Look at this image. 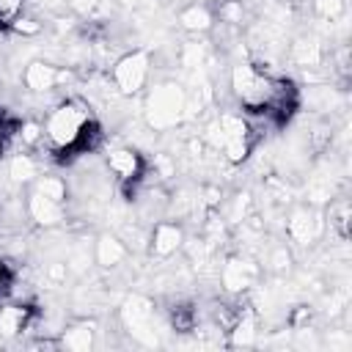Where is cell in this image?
I'll use <instances>...</instances> for the list:
<instances>
[{"label":"cell","mask_w":352,"mask_h":352,"mask_svg":"<svg viewBox=\"0 0 352 352\" xmlns=\"http://www.w3.org/2000/svg\"><path fill=\"white\" fill-rule=\"evenodd\" d=\"M44 140L52 151H82L91 148V140L99 138V126L91 116V107L82 99H63L41 124Z\"/></svg>","instance_id":"6da1fadb"},{"label":"cell","mask_w":352,"mask_h":352,"mask_svg":"<svg viewBox=\"0 0 352 352\" xmlns=\"http://www.w3.org/2000/svg\"><path fill=\"white\" fill-rule=\"evenodd\" d=\"M184 110H187L184 91L173 82H162L151 88L146 96V121L154 129H170L173 124H179Z\"/></svg>","instance_id":"7a4b0ae2"},{"label":"cell","mask_w":352,"mask_h":352,"mask_svg":"<svg viewBox=\"0 0 352 352\" xmlns=\"http://www.w3.org/2000/svg\"><path fill=\"white\" fill-rule=\"evenodd\" d=\"M148 80V52L146 50H135V52H126L116 60L113 66V82L121 94L132 96L138 94Z\"/></svg>","instance_id":"3957f363"},{"label":"cell","mask_w":352,"mask_h":352,"mask_svg":"<svg viewBox=\"0 0 352 352\" xmlns=\"http://www.w3.org/2000/svg\"><path fill=\"white\" fill-rule=\"evenodd\" d=\"M217 138H220V146H223L226 160L242 162L248 157V151H250V126L239 116H234V113L220 116V121H217Z\"/></svg>","instance_id":"277c9868"},{"label":"cell","mask_w":352,"mask_h":352,"mask_svg":"<svg viewBox=\"0 0 352 352\" xmlns=\"http://www.w3.org/2000/svg\"><path fill=\"white\" fill-rule=\"evenodd\" d=\"M107 168L116 173L118 182L129 184V182H138V179H140V173H143V160H140V154L132 151V148H113V151L107 154Z\"/></svg>","instance_id":"5b68a950"},{"label":"cell","mask_w":352,"mask_h":352,"mask_svg":"<svg viewBox=\"0 0 352 352\" xmlns=\"http://www.w3.org/2000/svg\"><path fill=\"white\" fill-rule=\"evenodd\" d=\"M63 77H66L63 72H58L55 66H50V63H44V60H33V63H28V69H25V85H28L30 91H36V94L52 91Z\"/></svg>","instance_id":"8992f818"},{"label":"cell","mask_w":352,"mask_h":352,"mask_svg":"<svg viewBox=\"0 0 352 352\" xmlns=\"http://www.w3.org/2000/svg\"><path fill=\"white\" fill-rule=\"evenodd\" d=\"M28 212L30 217L38 223V226H58L63 220V204L60 201H52L47 195H41L38 190L30 192L28 198Z\"/></svg>","instance_id":"52a82bcc"},{"label":"cell","mask_w":352,"mask_h":352,"mask_svg":"<svg viewBox=\"0 0 352 352\" xmlns=\"http://www.w3.org/2000/svg\"><path fill=\"white\" fill-rule=\"evenodd\" d=\"M182 239H184L182 228L176 223L162 220L151 231V253L154 256H170V253H176V248L182 245Z\"/></svg>","instance_id":"ba28073f"},{"label":"cell","mask_w":352,"mask_h":352,"mask_svg":"<svg viewBox=\"0 0 352 352\" xmlns=\"http://www.w3.org/2000/svg\"><path fill=\"white\" fill-rule=\"evenodd\" d=\"M256 278V270L250 261H242V258H231L226 267H223V286L228 292H242L250 286V280Z\"/></svg>","instance_id":"9c48e42d"},{"label":"cell","mask_w":352,"mask_h":352,"mask_svg":"<svg viewBox=\"0 0 352 352\" xmlns=\"http://www.w3.org/2000/svg\"><path fill=\"white\" fill-rule=\"evenodd\" d=\"M94 258L99 267H116L126 258V248L118 236H110V234H102L96 239V250H94Z\"/></svg>","instance_id":"30bf717a"},{"label":"cell","mask_w":352,"mask_h":352,"mask_svg":"<svg viewBox=\"0 0 352 352\" xmlns=\"http://www.w3.org/2000/svg\"><path fill=\"white\" fill-rule=\"evenodd\" d=\"M286 231H289V236H292L297 245H308V242L316 236V220H314V212H311V209H297V212L289 217Z\"/></svg>","instance_id":"8fae6325"},{"label":"cell","mask_w":352,"mask_h":352,"mask_svg":"<svg viewBox=\"0 0 352 352\" xmlns=\"http://www.w3.org/2000/svg\"><path fill=\"white\" fill-rule=\"evenodd\" d=\"M212 22H214V16L204 3H192V6L182 8V14H179V25L190 33H206L212 28Z\"/></svg>","instance_id":"7c38bea8"},{"label":"cell","mask_w":352,"mask_h":352,"mask_svg":"<svg viewBox=\"0 0 352 352\" xmlns=\"http://www.w3.org/2000/svg\"><path fill=\"white\" fill-rule=\"evenodd\" d=\"M60 346H66L72 352H88L94 346V324H88V322L74 324L72 330H66L60 336Z\"/></svg>","instance_id":"4fadbf2b"},{"label":"cell","mask_w":352,"mask_h":352,"mask_svg":"<svg viewBox=\"0 0 352 352\" xmlns=\"http://www.w3.org/2000/svg\"><path fill=\"white\" fill-rule=\"evenodd\" d=\"M151 314H154V308L143 297H129L126 305H124V319H126V324L132 330H143L151 322Z\"/></svg>","instance_id":"5bb4252c"},{"label":"cell","mask_w":352,"mask_h":352,"mask_svg":"<svg viewBox=\"0 0 352 352\" xmlns=\"http://www.w3.org/2000/svg\"><path fill=\"white\" fill-rule=\"evenodd\" d=\"M28 327V308L22 305H8L0 311V333L3 336H16Z\"/></svg>","instance_id":"9a60e30c"},{"label":"cell","mask_w":352,"mask_h":352,"mask_svg":"<svg viewBox=\"0 0 352 352\" xmlns=\"http://www.w3.org/2000/svg\"><path fill=\"white\" fill-rule=\"evenodd\" d=\"M8 173L14 182H33L38 179V168H36V160L28 157V154H16L8 165Z\"/></svg>","instance_id":"2e32d148"},{"label":"cell","mask_w":352,"mask_h":352,"mask_svg":"<svg viewBox=\"0 0 352 352\" xmlns=\"http://www.w3.org/2000/svg\"><path fill=\"white\" fill-rule=\"evenodd\" d=\"M33 190H38L41 195H47L52 201H60V204H66V195H69L66 182L58 179V176H41V179H36V187Z\"/></svg>","instance_id":"e0dca14e"},{"label":"cell","mask_w":352,"mask_h":352,"mask_svg":"<svg viewBox=\"0 0 352 352\" xmlns=\"http://www.w3.org/2000/svg\"><path fill=\"white\" fill-rule=\"evenodd\" d=\"M294 60H297L300 66H316V63L322 60L319 44H316L314 38H300V41L294 44Z\"/></svg>","instance_id":"ac0fdd59"},{"label":"cell","mask_w":352,"mask_h":352,"mask_svg":"<svg viewBox=\"0 0 352 352\" xmlns=\"http://www.w3.org/2000/svg\"><path fill=\"white\" fill-rule=\"evenodd\" d=\"M256 338V324L250 316H239L234 324H231V341L236 346H250Z\"/></svg>","instance_id":"d6986e66"},{"label":"cell","mask_w":352,"mask_h":352,"mask_svg":"<svg viewBox=\"0 0 352 352\" xmlns=\"http://www.w3.org/2000/svg\"><path fill=\"white\" fill-rule=\"evenodd\" d=\"M25 11V0H0V28H11Z\"/></svg>","instance_id":"ffe728a7"},{"label":"cell","mask_w":352,"mask_h":352,"mask_svg":"<svg viewBox=\"0 0 352 352\" xmlns=\"http://www.w3.org/2000/svg\"><path fill=\"white\" fill-rule=\"evenodd\" d=\"M220 19H223V22H231V25L242 22V3H239V0H226V3L220 6Z\"/></svg>","instance_id":"44dd1931"},{"label":"cell","mask_w":352,"mask_h":352,"mask_svg":"<svg viewBox=\"0 0 352 352\" xmlns=\"http://www.w3.org/2000/svg\"><path fill=\"white\" fill-rule=\"evenodd\" d=\"M316 11L324 19H338L344 14V0H316Z\"/></svg>","instance_id":"7402d4cb"},{"label":"cell","mask_w":352,"mask_h":352,"mask_svg":"<svg viewBox=\"0 0 352 352\" xmlns=\"http://www.w3.org/2000/svg\"><path fill=\"white\" fill-rule=\"evenodd\" d=\"M11 30H16V33H22V36H36V33L41 30V25H38L36 19H30V16H19V19L11 25Z\"/></svg>","instance_id":"603a6c76"},{"label":"cell","mask_w":352,"mask_h":352,"mask_svg":"<svg viewBox=\"0 0 352 352\" xmlns=\"http://www.w3.org/2000/svg\"><path fill=\"white\" fill-rule=\"evenodd\" d=\"M11 286H14V270L8 261L0 258V297H6L11 292Z\"/></svg>","instance_id":"cb8c5ba5"},{"label":"cell","mask_w":352,"mask_h":352,"mask_svg":"<svg viewBox=\"0 0 352 352\" xmlns=\"http://www.w3.org/2000/svg\"><path fill=\"white\" fill-rule=\"evenodd\" d=\"M19 135H22V140H25V143H38V140L44 138V129H41L38 124L28 121V124H22V126H19Z\"/></svg>","instance_id":"d4e9b609"},{"label":"cell","mask_w":352,"mask_h":352,"mask_svg":"<svg viewBox=\"0 0 352 352\" xmlns=\"http://www.w3.org/2000/svg\"><path fill=\"white\" fill-rule=\"evenodd\" d=\"M289 250L286 248H275L272 250V256H270V264H272V270H283V267H289Z\"/></svg>","instance_id":"484cf974"},{"label":"cell","mask_w":352,"mask_h":352,"mask_svg":"<svg viewBox=\"0 0 352 352\" xmlns=\"http://www.w3.org/2000/svg\"><path fill=\"white\" fill-rule=\"evenodd\" d=\"M47 272H50L52 280H63V278H66V264H52Z\"/></svg>","instance_id":"4316f807"},{"label":"cell","mask_w":352,"mask_h":352,"mask_svg":"<svg viewBox=\"0 0 352 352\" xmlns=\"http://www.w3.org/2000/svg\"><path fill=\"white\" fill-rule=\"evenodd\" d=\"M94 3H96V0H74V6H77L80 11H88V8L94 6Z\"/></svg>","instance_id":"83f0119b"},{"label":"cell","mask_w":352,"mask_h":352,"mask_svg":"<svg viewBox=\"0 0 352 352\" xmlns=\"http://www.w3.org/2000/svg\"><path fill=\"white\" fill-rule=\"evenodd\" d=\"M0 346H3V341H0Z\"/></svg>","instance_id":"f1b7e54d"}]
</instances>
